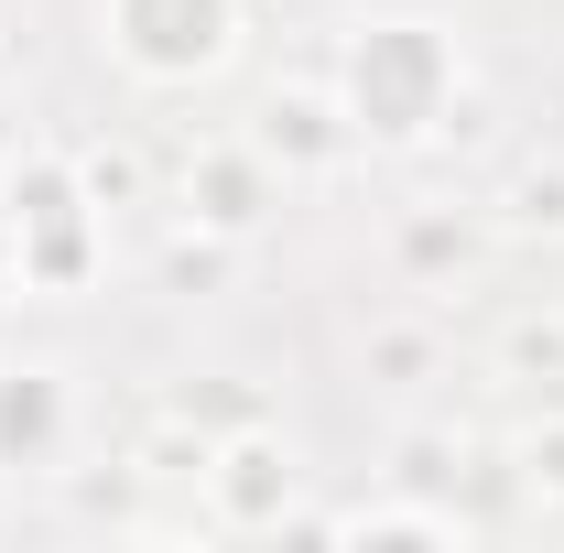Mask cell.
I'll use <instances>...</instances> for the list:
<instances>
[{"instance_id": "7a4b0ae2", "label": "cell", "mask_w": 564, "mask_h": 553, "mask_svg": "<svg viewBox=\"0 0 564 553\" xmlns=\"http://www.w3.org/2000/svg\"><path fill=\"white\" fill-rule=\"evenodd\" d=\"M120 44H131V66L185 76L228 44V0H120Z\"/></svg>"}, {"instance_id": "3957f363", "label": "cell", "mask_w": 564, "mask_h": 553, "mask_svg": "<svg viewBox=\"0 0 564 553\" xmlns=\"http://www.w3.org/2000/svg\"><path fill=\"white\" fill-rule=\"evenodd\" d=\"M11 207H33V228H44V250H33V272H55L66 282L76 261H87V239H76V196H66V174H33Z\"/></svg>"}, {"instance_id": "6da1fadb", "label": "cell", "mask_w": 564, "mask_h": 553, "mask_svg": "<svg viewBox=\"0 0 564 553\" xmlns=\"http://www.w3.org/2000/svg\"><path fill=\"white\" fill-rule=\"evenodd\" d=\"M445 87H456V66H445V44H434L423 22H391V33H369V44H358V66H348L358 120H369V131H391V141L434 131Z\"/></svg>"}]
</instances>
